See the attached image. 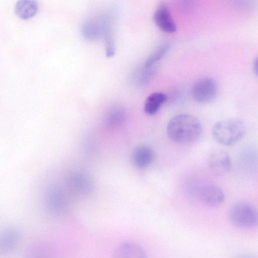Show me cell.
Returning <instances> with one entry per match:
<instances>
[{"label": "cell", "mask_w": 258, "mask_h": 258, "mask_svg": "<svg viewBox=\"0 0 258 258\" xmlns=\"http://www.w3.org/2000/svg\"><path fill=\"white\" fill-rule=\"evenodd\" d=\"M202 127L199 120L188 114H179L171 118L166 127L169 138L180 144H189L197 141L201 136Z\"/></svg>", "instance_id": "6da1fadb"}, {"label": "cell", "mask_w": 258, "mask_h": 258, "mask_svg": "<svg viewBox=\"0 0 258 258\" xmlns=\"http://www.w3.org/2000/svg\"><path fill=\"white\" fill-rule=\"evenodd\" d=\"M212 132L214 139L218 143L229 146L242 139L245 133V127L239 119L227 118L217 122Z\"/></svg>", "instance_id": "7a4b0ae2"}, {"label": "cell", "mask_w": 258, "mask_h": 258, "mask_svg": "<svg viewBox=\"0 0 258 258\" xmlns=\"http://www.w3.org/2000/svg\"><path fill=\"white\" fill-rule=\"evenodd\" d=\"M227 217L232 224L240 228H251L257 223L256 209L246 202H237L231 206L228 210Z\"/></svg>", "instance_id": "3957f363"}, {"label": "cell", "mask_w": 258, "mask_h": 258, "mask_svg": "<svg viewBox=\"0 0 258 258\" xmlns=\"http://www.w3.org/2000/svg\"><path fill=\"white\" fill-rule=\"evenodd\" d=\"M217 84L210 78H203L197 81L191 88L194 99L200 103L207 104L212 102L217 94Z\"/></svg>", "instance_id": "277c9868"}, {"label": "cell", "mask_w": 258, "mask_h": 258, "mask_svg": "<svg viewBox=\"0 0 258 258\" xmlns=\"http://www.w3.org/2000/svg\"><path fill=\"white\" fill-rule=\"evenodd\" d=\"M44 200L47 210L53 215H62L68 209V202L64 197L55 188H49L44 195Z\"/></svg>", "instance_id": "5b68a950"}, {"label": "cell", "mask_w": 258, "mask_h": 258, "mask_svg": "<svg viewBox=\"0 0 258 258\" xmlns=\"http://www.w3.org/2000/svg\"><path fill=\"white\" fill-rule=\"evenodd\" d=\"M154 21L156 25L163 31L173 33L176 31L174 22L168 6L164 2H161L154 14Z\"/></svg>", "instance_id": "8992f818"}, {"label": "cell", "mask_w": 258, "mask_h": 258, "mask_svg": "<svg viewBox=\"0 0 258 258\" xmlns=\"http://www.w3.org/2000/svg\"><path fill=\"white\" fill-rule=\"evenodd\" d=\"M209 166L211 171L218 176L227 173L231 167V161L229 155L223 150L214 151L209 159Z\"/></svg>", "instance_id": "52a82bcc"}, {"label": "cell", "mask_w": 258, "mask_h": 258, "mask_svg": "<svg viewBox=\"0 0 258 258\" xmlns=\"http://www.w3.org/2000/svg\"><path fill=\"white\" fill-rule=\"evenodd\" d=\"M112 258H148V256L140 245L134 242L126 241L116 247Z\"/></svg>", "instance_id": "ba28073f"}, {"label": "cell", "mask_w": 258, "mask_h": 258, "mask_svg": "<svg viewBox=\"0 0 258 258\" xmlns=\"http://www.w3.org/2000/svg\"><path fill=\"white\" fill-rule=\"evenodd\" d=\"M201 201L209 207H217L224 201L225 195L222 190L213 184H208L203 186L200 191Z\"/></svg>", "instance_id": "9c48e42d"}, {"label": "cell", "mask_w": 258, "mask_h": 258, "mask_svg": "<svg viewBox=\"0 0 258 258\" xmlns=\"http://www.w3.org/2000/svg\"><path fill=\"white\" fill-rule=\"evenodd\" d=\"M114 18L112 15L107 14L102 19L101 24L106 45V54L108 57L115 53L114 42Z\"/></svg>", "instance_id": "30bf717a"}, {"label": "cell", "mask_w": 258, "mask_h": 258, "mask_svg": "<svg viewBox=\"0 0 258 258\" xmlns=\"http://www.w3.org/2000/svg\"><path fill=\"white\" fill-rule=\"evenodd\" d=\"M19 234L14 228H8L0 233V253L8 254L13 250L19 241Z\"/></svg>", "instance_id": "8fae6325"}, {"label": "cell", "mask_w": 258, "mask_h": 258, "mask_svg": "<svg viewBox=\"0 0 258 258\" xmlns=\"http://www.w3.org/2000/svg\"><path fill=\"white\" fill-rule=\"evenodd\" d=\"M154 158V153L153 150L145 146L137 148L133 155L134 163L140 168H145L149 166L152 163Z\"/></svg>", "instance_id": "7c38bea8"}, {"label": "cell", "mask_w": 258, "mask_h": 258, "mask_svg": "<svg viewBox=\"0 0 258 258\" xmlns=\"http://www.w3.org/2000/svg\"><path fill=\"white\" fill-rule=\"evenodd\" d=\"M14 9L15 13L19 18L27 19L36 14L38 4L33 0H20L16 3Z\"/></svg>", "instance_id": "4fadbf2b"}, {"label": "cell", "mask_w": 258, "mask_h": 258, "mask_svg": "<svg viewBox=\"0 0 258 258\" xmlns=\"http://www.w3.org/2000/svg\"><path fill=\"white\" fill-rule=\"evenodd\" d=\"M167 99V95L162 92H156L150 94L145 102V112L149 115L155 114Z\"/></svg>", "instance_id": "5bb4252c"}, {"label": "cell", "mask_w": 258, "mask_h": 258, "mask_svg": "<svg viewBox=\"0 0 258 258\" xmlns=\"http://www.w3.org/2000/svg\"><path fill=\"white\" fill-rule=\"evenodd\" d=\"M25 258H54L51 247L44 243L32 244L27 250Z\"/></svg>", "instance_id": "9a60e30c"}, {"label": "cell", "mask_w": 258, "mask_h": 258, "mask_svg": "<svg viewBox=\"0 0 258 258\" xmlns=\"http://www.w3.org/2000/svg\"><path fill=\"white\" fill-rule=\"evenodd\" d=\"M125 118V112L121 107L115 106L111 108L106 113L104 120L106 125L114 127L120 125Z\"/></svg>", "instance_id": "2e32d148"}, {"label": "cell", "mask_w": 258, "mask_h": 258, "mask_svg": "<svg viewBox=\"0 0 258 258\" xmlns=\"http://www.w3.org/2000/svg\"><path fill=\"white\" fill-rule=\"evenodd\" d=\"M82 32L87 39L90 40H97L102 33L101 22L92 20H88L83 24Z\"/></svg>", "instance_id": "e0dca14e"}, {"label": "cell", "mask_w": 258, "mask_h": 258, "mask_svg": "<svg viewBox=\"0 0 258 258\" xmlns=\"http://www.w3.org/2000/svg\"><path fill=\"white\" fill-rule=\"evenodd\" d=\"M156 68L154 67H143L138 68L134 73L133 79L138 85H145L148 84L156 73Z\"/></svg>", "instance_id": "ac0fdd59"}, {"label": "cell", "mask_w": 258, "mask_h": 258, "mask_svg": "<svg viewBox=\"0 0 258 258\" xmlns=\"http://www.w3.org/2000/svg\"><path fill=\"white\" fill-rule=\"evenodd\" d=\"M170 48L169 43H165L156 48L147 58L144 66L146 67L153 65L159 61L168 51Z\"/></svg>", "instance_id": "d6986e66"}, {"label": "cell", "mask_w": 258, "mask_h": 258, "mask_svg": "<svg viewBox=\"0 0 258 258\" xmlns=\"http://www.w3.org/2000/svg\"><path fill=\"white\" fill-rule=\"evenodd\" d=\"M253 71L254 73L256 75L257 74V58H255V59L254 60L253 62Z\"/></svg>", "instance_id": "ffe728a7"}, {"label": "cell", "mask_w": 258, "mask_h": 258, "mask_svg": "<svg viewBox=\"0 0 258 258\" xmlns=\"http://www.w3.org/2000/svg\"><path fill=\"white\" fill-rule=\"evenodd\" d=\"M238 258H255L254 257L249 255H242L239 256Z\"/></svg>", "instance_id": "44dd1931"}]
</instances>
